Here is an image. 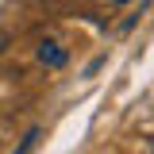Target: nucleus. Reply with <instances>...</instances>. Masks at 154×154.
<instances>
[{"label": "nucleus", "mask_w": 154, "mask_h": 154, "mask_svg": "<svg viewBox=\"0 0 154 154\" xmlns=\"http://www.w3.org/2000/svg\"><path fill=\"white\" fill-rule=\"evenodd\" d=\"M8 42H12V38H8V31H4V27H0V54L8 50Z\"/></svg>", "instance_id": "2"}, {"label": "nucleus", "mask_w": 154, "mask_h": 154, "mask_svg": "<svg viewBox=\"0 0 154 154\" xmlns=\"http://www.w3.org/2000/svg\"><path fill=\"white\" fill-rule=\"evenodd\" d=\"M66 46H62V42H54V38H42V42H38V62H42V66H50V69H62V66H66Z\"/></svg>", "instance_id": "1"}, {"label": "nucleus", "mask_w": 154, "mask_h": 154, "mask_svg": "<svg viewBox=\"0 0 154 154\" xmlns=\"http://www.w3.org/2000/svg\"><path fill=\"white\" fill-rule=\"evenodd\" d=\"M116 4H127V0H116Z\"/></svg>", "instance_id": "3"}]
</instances>
